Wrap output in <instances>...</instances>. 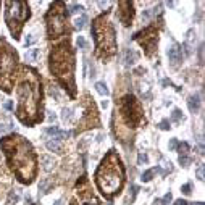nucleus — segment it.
<instances>
[{"mask_svg":"<svg viewBox=\"0 0 205 205\" xmlns=\"http://www.w3.org/2000/svg\"><path fill=\"white\" fill-rule=\"evenodd\" d=\"M18 95V108L16 115L21 123L27 126L36 124L40 116V100H42V86H40V77L36 69L29 66H21L19 81L16 87Z\"/></svg>","mask_w":205,"mask_h":205,"instance_id":"nucleus-1","label":"nucleus"},{"mask_svg":"<svg viewBox=\"0 0 205 205\" xmlns=\"http://www.w3.org/2000/svg\"><path fill=\"white\" fill-rule=\"evenodd\" d=\"M0 149L5 150L8 166L13 169L16 178L24 184H31L37 173V163L29 140L18 134H11L8 137L0 139Z\"/></svg>","mask_w":205,"mask_h":205,"instance_id":"nucleus-2","label":"nucleus"},{"mask_svg":"<svg viewBox=\"0 0 205 205\" xmlns=\"http://www.w3.org/2000/svg\"><path fill=\"white\" fill-rule=\"evenodd\" d=\"M48 66L52 74L61 82L63 87L68 89L71 97L76 95V84H74V52L69 42H61L55 45L48 56Z\"/></svg>","mask_w":205,"mask_h":205,"instance_id":"nucleus-3","label":"nucleus"},{"mask_svg":"<svg viewBox=\"0 0 205 205\" xmlns=\"http://www.w3.org/2000/svg\"><path fill=\"white\" fill-rule=\"evenodd\" d=\"M97 187L105 197H113L124 184V168L115 150H110L95 171Z\"/></svg>","mask_w":205,"mask_h":205,"instance_id":"nucleus-4","label":"nucleus"},{"mask_svg":"<svg viewBox=\"0 0 205 205\" xmlns=\"http://www.w3.org/2000/svg\"><path fill=\"white\" fill-rule=\"evenodd\" d=\"M92 34L95 40V53L98 58L107 60L116 53V37L115 29L108 19V13L97 16L92 24Z\"/></svg>","mask_w":205,"mask_h":205,"instance_id":"nucleus-5","label":"nucleus"},{"mask_svg":"<svg viewBox=\"0 0 205 205\" xmlns=\"http://www.w3.org/2000/svg\"><path fill=\"white\" fill-rule=\"evenodd\" d=\"M18 53L5 39H0V87L5 92H11L16 77Z\"/></svg>","mask_w":205,"mask_h":205,"instance_id":"nucleus-6","label":"nucleus"},{"mask_svg":"<svg viewBox=\"0 0 205 205\" xmlns=\"http://www.w3.org/2000/svg\"><path fill=\"white\" fill-rule=\"evenodd\" d=\"M29 16L31 11L26 2H5V23L15 39H19V32Z\"/></svg>","mask_w":205,"mask_h":205,"instance_id":"nucleus-7","label":"nucleus"},{"mask_svg":"<svg viewBox=\"0 0 205 205\" xmlns=\"http://www.w3.org/2000/svg\"><path fill=\"white\" fill-rule=\"evenodd\" d=\"M66 18L68 13L65 10V3L63 2H55L50 5V10L45 15V21H47V34L48 37H58L63 36L68 31L66 26Z\"/></svg>","mask_w":205,"mask_h":205,"instance_id":"nucleus-8","label":"nucleus"},{"mask_svg":"<svg viewBox=\"0 0 205 205\" xmlns=\"http://www.w3.org/2000/svg\"><path fill=\"white\" fill-rule=\"evenodd\" d=\"M119 111H121V118L128 128H137V126L144 121V111L142 107L136 97L132 95H124L119 102Z\"/></svg>","mask_w":205,"mask_h":205,"instance_id":"nucleus-9","label":"nucleus"},{"mask_svg":"<svg viewBox=\"0 0 205 205\" xmlns=\"http://www.w3.org/2000/svg\"><path fill=\"white\" fill-rule=\"evenodd\" d=\"M134 40H137L140 45L145 48V55L147 56H152L157 50V42H158V31L155 26H149L142 29L140 32L134 34Z\"/></svg>","mask_w":205,"mask_h":205,"instance_id":"nucleus-10","label":"nucleus"},{"mask_svg":"<svg viewBox=\"0 0 205 205\" xmlns=\"http://www.w3.org/2000/svg\"><path fill=\"white\" fill-rule=\"evenodd\" d=\"M73 205H100L98 203V199L94 195L92 190H90L87 181H84V187L81 184H77V187L74 189Z\"/></svg>","mask_w":205,"mask_h":205,"instance_id":"nucleus-11","label":"nucleus"},{"mask_svg":"<svg viewBox=\"0 0 205 205\" xmlns=\"http://www.w3.org/2000/svg\"><path fill=\"white\" fill-rule=\"evenodd\" d=\"M87 103H86V113H84V116H82V128L81 129H84V128H95V124L92 123V119H90V116H94V118H98V115H97V108H95V105H94V102L90 100V98L87 97Z\"/></svg>","mask_w":205,"mask_h":205,"instance_id":"nucleus-12","label":"nucleus"},{"mask_svg":"<svg viewBox=\"0 0 205 205\" xmlns=\"http://www.w3.org/2000/svg\"><path fill=\"white\" fill-rule=\"evenodd\" d=\"M118 6H119V11H118L119 19L123 21L124 26H129L131 21H132V16H134L132 3H131V2H119Z\"/></svg>","mask_w":205,"mask_h":205,"instance_id":"nucleus-13","label":"nucleus"},{"mask_svg":"<svg viewBox=\"0 0 205 205\" xmlns=\"http://www.w3.org/2000/svg\"><path fill=\"white\" fill-rule=\"evenodd\" d=\"M168 56H169V61L173 63L174 66H178V63L182 60V52H181V48L178 45H171L168 48Z\"/></svg>","mask_w":205,"mask_h":205,"instance_id":"nucleus-14","label":"nucleus"},{"mask_svg":"<svg viewBox=\"0 0 205 205\" xmlns=\"http://www.w3.org/2000/svg\"><path fill=\"white\" fill-rule=\"evenodd\" d=\"M40 163H42V168H44L45 171H50V169L55 166V160H53V157L42 155V157H40Z\"/></svg>","mask_w":205,"mask_h":205,"instance_id":"nucleus-15","label":"nucleus"},{"mask_svg":"<svg viewBox=\"0 0 205 205\" xmlns=\"http://www.w3.org/2000/svg\"><path fill=\"white\" fill-rule=\"evenodd\" d=\"M160 8H161V6H160V5H157V6H153V8L145 10V11L142 13V19H144V21H149L150 18H153V16L160 15Z\"/></svg>","mask_w":205,"mask_h":205,"instance_id":"nucleus-16","label":"nucleus"},{"mask_svg":"<svg viewBox=\"0 0 205 205\" xmlns=\"http://www.w3.org/2000/svg\"><path fill=\"white\" fill-rule=\"evenodd\" d=\"M199 103H200V100H199V95H190L189 97V100H187V105H189V110L192 111V113H195L197 111V108H199Z\"/></svg>","mask_w":205,"mask_h":205,"instance_id":"nucleus-17","label":"nucleus"},{"mask_svg":"<svg viewBox=\"0 0 205 205\" xmlns=\"http://www.w3.org/2000/svg\"><path fill=\"white\" fill-rule=\"evenodd\" d=\"M137 58H139V53H137V52L128 50V52H126V56H124V65H126V66H129V65H132V63L136 61Z\"/></svg>","mask_w":205,"mask_h":205,"instance_id":"nucleus-18","label":"nucleus"},{"mask_svg":"<svg viewBox=\"0 0 205 205\" xmlns=\"http://www.w3.org/2000/svg\"><path fill=\"white\" fill-rule=\"evenodd\" d=\"M95 90H97V92L100 94V95H108V94H110V90H108V87H107V84H105V82H100V81L95 82Z\"/></svg>","mask_w":205,"mask_h":205,"instance_id":"nucleus-19","label":"nucleus"},{"mask_svg":"<svg viewBox=\"0 0 205 205\" xmlns=\"http://www.w3.org/2000/svg\"><path fill=\"white\" fill-rule=\"evenodd\" d=\"M45 145H47V149L50 152H61V145H60L58 140H48Z\"/></svg>","mask_w":205,"mask_h":205,"instance_id":"nucleus-20","label":"nucleus"},{"mask_svg":"<svg viewBox=\"0 0 205 205\" xmlns=\"http://www.w3.org/2000/svg\"><path fill=\"white\" fill-rule=\"evenodd\" d=\"M86 23H87V16L86 15H81L79 18L74 19V27H76V29H84Z\"/></svg>","mask_w":205,"mask_h":205,"instance_id":"nucleus-21","label":"nucleus"},{"mask_svg":"<svg viewBox=\"0 0 205 205\" xmlns=\"http://www.w3.org/2000/svg\"><path fill=\"white\" fill-rule=\"evenodd\" d=\"M37 56H39V48H31V50L26 53V61L32 63V61L37 60Z\"/></svg>","mask_w":205,"mask_h":205,"instance_id":"nucleus-22","label":"nucleus"},{"mask_svg":"<svg viewBox=\"0 0 205 205\" xmlns=\"http://www.w3.org/2000/svg\"><path fill=\"white\" fill-rule=\"evenodd\" d=\"M153 174H155V168H152V169H147V171L142 174V178H140V179H142L144 182H149V181L153 178Z\"/></svg>","mask_w":205,"mask_h":205,"instance_id":"nucleus-23","label":"nucleus"},{"mask_svg":"<svg viewBox=\"0 0 205 205\" xmlns=\"http://www.w3.org/2000/svg\"><path fill=\"white\" fill-rule=\"evenodd\" d=\"M178 150H179V155H187V152H189V144L187 142L178 144Z\"/></svg>","mask_w":205,"mask_h":205,"instance_id":"nucleus-24","label":"nucleus"},{"mask_svg":"<svg viewBox=\"0 0 205 205\" xmlns=\"http://www.w3.org/2000/svg\"><path fill=\"white\" fill-rule=\"evenodd\" d=\"M182 119V111L181 110H173V115H171V121H181Z\"/></svg>","mask_w":205,"mask_h":205,"instance_id":"nucleus-25","label":"nucleus"},{"mask_svg":"<svg viewBox=\"0 0 205 205\" xmlns=\"http://www.w3.org/2000/svg\"><path fill=\"white\" fill-rule=\"evenodd\" d=\"M179 163H181L182 166H187V165L190 163V158L187 157V155H179Z\"/></svg>","mask_w":205,"mask_h":205,"instance_id":"nucleus-26","label":"nucleus"},{"mask_svg":"<svg viewBox=\"0 0 205 205\" xmlns=\"http://www.w3.org/2000/svg\"><path fill=\"white\" fill-rule=\"evenodd\" d=\"M203 171H205V168H203V165H199V168H197V178H199L200 181H203Z\"/></svg>","mask_w":205,"mask_h":205,"instance_id":"nucleus-27","label":"nucleus"},{"mask_svg":"<svg viewBox=\"0 0 205 205\" xmlns=\"http://www.w3.org/2000/svg\"><path fill=\"white\" fill-rule=\"evenodd\" d=\"M169 202H171V192H168V194L163 197V199L160 200V205H168Z\"/></svg>","mask_w":205,"mask_h":205,"instance_id":"nucleus-28","label":"nucleus"},{"mask_svg":"<svg viewBox=\"0 0 205 205\" xmlns=\"http://www.w3.org/2000/svg\"><path fill=\"white\" fill-rule=\"evenodd\" d=\"M76 42H77V47H79V48H86V45H87V44H86V39H84L82 36L77 37V40H76Z\"/></svg>","mask_w":205,"mask_h":205,"instance_id":"nucleus-29","label":"nucleus"},{"mask_svg":"<svg viewBox=\"0 0 205 205\" xmlns=\"http://www.w3.org/2000/svg\"><path fill=\"white\" fill-rule=\"evenodd\" d=\"M16 202H18V195L11 190L10 195H8V203H16Z\"/></svg>","mask_w":205,"mask_h":205,"instance_id":"nucleus-30","label":"nucleus"},{"mask_svg":"<svg viewBox=\"0 0 205 205\" xmlns=\"http://www.w3.org/2000/svg\"><path fill=\"white\" fill-rule=\"evenodd\" d=\"M69 116H71V110L65 108L63 110V121H69Z\"/></svg>","mask_w":205,"mask_h":205,"instance_id":"nucleus-31","label":"nucleus"},{"mask_svg":"<svg viewBox=\"0 0 205 205\" xmlns=\"http://www.w3.org/2000/svg\"><path fill=\"white\" fill-rule=\"evenodd\" d=\"M178 139H171V140H169V150H176V149H178Z\"/></svg>","mask_w":205,"mask_h":205,"instance_id":"nucleus-32","label":"nucleus"},{"mask_svg":"<svg viewBox=\"0 0 205 205\" xmlns=\"http://www.w3.org/2000/svg\"><path fill=\"white\" fill-rule=\"evenodd\" d=\"M137 161H139V165L145 163V161H147V155H145L144 152H140V153H139V157H137Z\"/></svg>","mask_w":205,"mask_h":205,"instance_id":"nucleus-33","label":"nucleus"},{"mask_svg":"<svg viewBox=\"0 0 205 205\" xmlns=\"http://www.w3.org/2000/svg\"><path fill=\"white\" fill-rule=\"evenodd\" d=\"M81 10H82L81 5H71V6H69V13H77V11H81Z\"/></svg>","mask_w":205,"mask_h":205,"instance_id":"nucleus-34","label":"nucleus"},{"mask_svg":"<svg viewBox=\"0 0 205 205\" xmlns=\"http://www.w3.org/2000/svg\"><path fill=\"white\" fill-rule=\"evenodd\" d=\"M181 190H182V194H186V195H189L190 192H192V190H190V184H184L181 187Z\"/></svg>","mask_w":205,"mask_h":205,"instance_id":"nucleus-35","label":"nucleus"},{"mask_svg":"<svg viewBox=\"0 0 205 205\" xmlns=\"http://www.w3.org/2000/svg\"><path fill=\"white\" fill-rule=\"evenodd\" d=\"M158 126H160V129H169V121L168 119H163Z\"/></svg>","mask_w":205,"mask_h":205,"instance_id":"nucleus-36","label":"nucleus"},{"mask_svg":"<svg viewBox=\"0 0 205 205\" xmlns=\"http://www.w3.org/2000/svg\"><path fill=\"white\" fill-rule=\"evenodd\" d=\"M50 95H53L55 98H58V97H60V94H58V90H56V87H53V86L50 87Z\"/></svg>","mask_w":205,"mask_h":205,"instance_id":"nucleus-37","label":"nucleus"},{"mask_svg":"<svg viewBox=\"0 0 205 205\" xmlns=\"http://www.w3.org/2000/svg\"><path fill=\"white\" fill-rule=\"evenodd\" d=\"M199 61L203 63V45L199 47Z\"/></svg>","mask_w":205,"mask_h":205,"instance_id":"nucleus-38","label":"nucleus"},{"mask_svg":"<svg viewBox=\"0 0 205 205\" xmlns=\"http://www.w3.org/2000/svg\"><path fill=\"white\" fill-rule=\"evenodd\" d=\"M173 205H189V202H186V200H182V199H178Z\"/></svg>","mask_w":205,"mask_h":205,"instance_id":"nucleus-39","label":"nucleus"},{"mask_svg":"<svg viewBox=\"0 0 205 205\" xmlns=\"http://www.w3.org/2000/svg\"><path fill=\"white\" fill-rule=\"evenodd\" d=\"M32 42H34V37H26V42H24V44H26V47H27V45H31Z\"/></svg>","mask_w":205,"mask_h":205,"instance_id":"nucleus-40","label":"nucleus"},{"mask_svg":"<svg viewBox=\"0 0 205 205\" xmlns=\"http://www.w3.org/2000/svg\"><path fill=\"white\" fill-rule=\"evenodd\" d=\"M11 107H13L11 102H5V108H6V110H11Z\"/></svg>","mask_w":205,"mask_h":205,"instance_id":"nucleus-41","label":"nucleus"},{"mask_svg":"<svg viewBox=\"0 0 205 205\" xmlns=\"http://www.w3.org/2000/svg\"><path fill=\"white\" fill-rule=\"evenodd\" d=\"M8 128H10V126H8ZM5 129H6V128H5V126H2V124H0V134H2V132H3Z\"/></svg>","mask_w":205,"mask_h":205,"instance_id":"nucleus-42","label":"nucleus"},{"mask_svg":"<svg viewBox=\"0 0 205 205\" xmlns=\"http://www.w3.org/2000/svg\"><path fill=\"white\" fill-rule=\"evenodd\" d=\"M55 205H63V202H61V200H56V203H55Z\"/></svg>","mask_w":205,"mask_h":205,"instance_id":"nucleus-43","label":"nucleus"}]
</instances>
